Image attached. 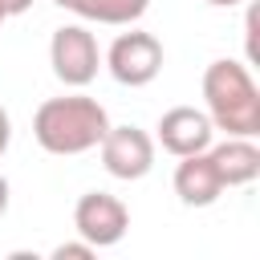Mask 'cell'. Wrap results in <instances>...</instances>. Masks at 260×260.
I'll use <instances>...</instances> for the list:
<instances>
[{"instance_id":"1","label":"cell","mask_w":260,"mask_h":260,"mask_svg":"<svg viewBox=\"0 0 260 260\" xmlns=\"http://www.w3.org/2000/svg\"><path fill=\"white\" fill-rule=\"evenodd\" d=\"M106 130H110L106 106L85 93L49 98L32 114V138L49 154H85L106 138Z\"/></svg>"},{"instance_id":"2","label":"cell","mask_w":260,"mask_h":260,"mask_svg":"<svg viewBox=\"0 0 260 260\" xmlns=\"http://www.w3.org/2000/svg\"><path fill=\"white\" fill-rule=\"evenodd\" d=\"M203 102L215 130L228 138H256L260 134V89L240 61H211L203 69Z\"/></svg>"},{"instance_id":"3","label":"cell","mask_w":260,"mask_h":260,"mask_svg":"<svg viewBox=\"0 0 260 260\" xmlns=\"http://www.w3.org/2000/svg\"><path fill=\"white\" fill-rule=\"evenodd\" d=\"M106 69H110V77L118 85L142 89L162 69V41L154 32H142V28H130L122 37H114V45L106 53Z\"/></svg>"},{"instance_id":"4","label":"cell","mask_w":260,"mask_h":260,"mask_svg":"<svg viewBox=\"0 0 260 260\" xmlns=\"http://www.w3.org/2000/svg\"><path fill=\"white\" fill-rule=\"evenodd\" d=\"M49 65L57 73V81L81 89L98 77V65H102V49H98V37L85 28V24H61L49 41Z\"/></svg>"},{"instance_id":"5","label":"cell","mask_w":260,"mask_h":260,"mask_svg":"<svg viewBox=\"0 0 260 260\" xmlns=\"http://www.w3.org/2000/svg\"><path fill=\"white\" fill-rule=\"evenodd\" d=\"M73 228L85 244L93 248H114L130 232V211L118 195L110 191H85L73 207Z\"/></svg>"},{"instance_id":"6","label":"cell","mask_w":260,"mask_h":260,"mask_svg":"<svg viewBox=\"0 0 260 260\" xmlns=\"http://www.w3.org/2000/svg\"><path fill=\"white\" fill-rule=\"evenodd\" d=\"M98 150H102V167L126 183L150 175V167H154V138L138 126H110L106 138L98 142Z\"/></svg>"},{"instance_id":"7","label":"cell","mask_w":260,"mask_h":260,"mask_svg":"<svg viewBox=\"0 0 260 260\" xmlns=\"http://www.w3.org/2000/svg\"><path fill=\"white\" fill-rule=\"evenodd\" d=\"M211 118L207 110H195V106H175L158 118V142L167 154L183 158V154H195V150H207L211 146Z\"/></svg>"},{"instance_id":"8","label":"cell","mask_w":260,"mask_h":260,"mask_svg":"<svg viewBox=\"0 0 260 260\" xmlns=\"http://www.w3.org/2000/svg\"><path fill=\"white\" fill-rule=\"evenodd\" d=\"M175 195L183 207H211L219 195H223V179L211 162L207 150H195V154H183L179 167H175Z\"/></svg>"},{"instance_id":"9","label":"cell","mask_w":260,"mask_h":260,"mask_svg":"<svg viewBox=\"0 0 260 260\" xmlns=\"http://www.w3.org/2000/svg\"><path fill=\"white\" fill-rule=\"evenodd\" d=\"M223 187H248L256 175H260V146L252 138H228L219 146H207Z\"/></svg>"},{"instance_id":"10","label":"cell","mask_w":260,"mask_h":260,"mask_svg":"<svg viewBox=\"0 0 260 260\" xmlns=\"http://www.w3.org/2000/svg\"><path fill=\"white\" fill-rule=\"evenodd\" d=\"M150 0H69V12L98 24H134Z\"/></svg>"},{"instance_id":"11","label":"cell","mask_w":260,"mask_h":260,"mask_svg":"<svg viewBox=\"0 0 260 260\" xmlns=\"http://www.w3.org/2000/svg\"><path fill=\"white\" fill-rule=\"evenodd\" d=\"M98 248L93 244H85V240H77V244H57L53 248V260H89Z\"/></svg>"},{"instance_id":"12","label":"cell","mask_w":260,"mask_h":260,"mask_svg":"<svg viewBox=\"0 0 260 260\" xmlns=\"http://www.w3.org/2000/svg\"><path fill=\"white\" fill-rule=\"evenodd\" d=\"M256 20H260V12H256V8H248L244 28H248V61H252V65H256V57H260V45H256Z\"/></svg>"},{"instance_id":"13","label":"cell","mask_w":260,"mask_h":260,"mask_svg":"<svg viewBox=\"0 0 260 260\" xmlns=\"http://www.w3.org/2000/svg\"><path fill=\"white\" fill-rule=\"evenodd\" d=\"M8 142H12V118H8V110L0 106V158H4V150H8Z\"/></svg>"},{"instance_id":"14","label":"cell","mask_w":260,"mask_h":260,"mask_svg":"<svg viewBox=\"0 0 260 260\" xmlns=\"http://www.w3.org/2000/svg\"><path fill=\"white\" fill-rule=\"evenodd\" d=\"M32 8V0H0V12L4 16H20V12H28Z\"/></svg>"},{"instance_id":"15","label":"cell","mask_w":260,"mask_h":260,"mask_svg":"<svg viewBox=\"0 0 260 260\" xmlns=\"http://www.w3.org/2000/svg\"><path fill=\"white\" fill-rule=\"evenodd\" d=\"M8 195H12V187H8V179L0 175V219H4V211H8Z\"/></svg>"},{"instance_id":"16","label":"cell","mask_w":260,"mask_h":260,"mask_svg":"<svg viewBox=\"0 0 260 260\" xmlns=\"http://www.w3.org/2000/svg\"><path fill=\"white\" fill-rule=\"evenodd\" d=\"M211 8H236V4H244V0H207Z\"/></svg>"},{"instance_id":"17","label":"cell","mask_w":260,"mask_h":260,"mask_svg":"<svg viewBox=\"0 0 260 260\" xmlns=\"http://www.w3.org/2000/svg\"><path fill=\"white\" fill-rule=\"evenodd\" d=\"M53 4H61V8H69V0H53Z\"/></svg>"},{"instance_id":"18","label":"cell","mask_w":260,"mask_h":260,"mask_svg":"<svg viewBox=\"0 0 260 260\" xmlns=\"http://www.w3.org/2000/svg\"><path fill=\"white\" fill-rule=\"evenodd\" d=\"M4 20H8V16H4V12H0V24H4Z\"/></svg>"}]
</instances>
